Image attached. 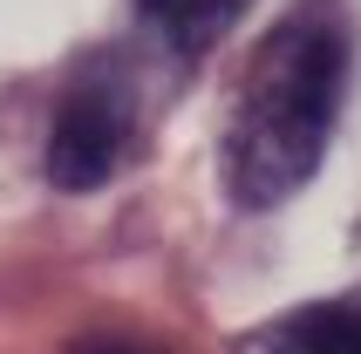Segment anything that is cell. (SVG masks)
I'll use <instances>...</instances> for the list:
<instances>
[{
    "instance_id": "cell-1",
    "label": "cell",
    "mask_w": 361,
    "mask_h": 354,
    "mask_svg": "<svg viewBox=\"0 0 361 354\" xmlns=\"http://www.w3.org/2000/svg\"><path fill=\"white\" fill-rule=\"evenodd\" d=\"M348 89V28L327 7L286 14L259 41L225 123V191L245 212H273L321 171Z\"/></svg>"
},
{
    "instance_id": "cell-2",
    "label": "cell",
    "mask_w": 361,
    "mask_h": 354,
    "mask_svg": "<svg viewBox=\"0 0 361 354\" xmlns=\"http://www.w3.org/2000/svg\"><path fill=\"white\" fill-rule=\"evenodd\" d=\"M130 150V89L116 75H89L61 96L55 109V130H48V184L55 191H96L109 184Z\"/></svg>"
},
{
    "instance_id": "cell-3",
    "label": "cell",
    "mask_w": 361,
    "mask_h": 354,
    "mask_svg": "<svg viewBox=\"0 0 361 354\" xmlns=\"http://www.w3.org/2000/svg\"><path fill=\"white\" fill-rule=\"evenodd\" d=\"M245 354H361V300H314L245 334Z\"/></svg>"
},
{
    "instance_id": "cell-4",
    "label": "cell",
    "mask_w": 361,
    "mask_h": 354,
    "mask_svg": "<svg viewBox=\"0 0 361 354\" xmlns=\"http://www.w3.org/2000/svg\"><path fill=\"white\" fill-rule=\"evenodd\" d=\"M137 7H143V20H150L178 55H204L252 0H137Z\"/></svg>"
},
{
    "instance_id": "cell-5",
    "label": "cell",
    "mask_w": 361,
    "mask_h": 354,
    "mask_svg": "<svg viewBox=\"0 0 361 354\" xmlns=\"http://www.w3.org/2000/svg\"><path fill=\"white\" fill-rule=\"evenodd\" d=\"M68 354H150V348H137V341H75Z\"/></svg>"
}]
</instances>
